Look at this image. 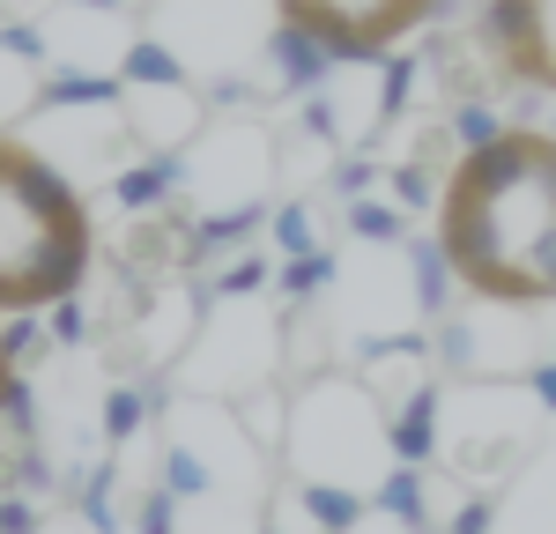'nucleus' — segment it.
Returning <instances> with one entry per match:
<instances>
[{"label": "nucleus", "mask_w": 556, "mask_h": 534, "mask_svg": "<svg viewBox=\"0 0 556 534\" xmlns=\"http://www.w3.org/2000/svg\"><path fill=\"white\" fill-rule=\"evenodd\" d=\"M438 260L482 305H556V134H475L438 193Z\"/></svg>", "instance_id": "f257e3e1"}, {"label": "nucleus", "mask_w": 556, "mask_h": 534, "mask_svg": "<svg viewBox=\"0 0 556 534\" xmlns=\"http://www.w3.org/2000/svg\"><path fill=\"white\" fill-rule=\"evenodd\" d=\"M97 223L75 178H60L30 141L0 134V319L67 305L89 282Z\"/></svg>", "instance_id": "f03ea898"}, {"label": "nucleus", "mask_w": 556, "mask_h": 534, "mask_svg": "<svg viewBox=\"0 0 556 534\" xmlns=\"http://www.w3.org/2000/svg\"><path fill=\"white\" fill-rule=\"evenodd\" d=\"M282 30L312 52H334V60H379L401 38H416L438 0H275Z\"/></svg>", "instance_id": "7ed1b4c3"}, {"label": "nucleus", "mask_w": 556, "mask_h": 534, "mask_svg": "<svg viewBox=\"0 0 556 534\" xmlns=\"http://www.w3.org/2000/svg\"><path fill=\"white\" fill-rule=\"evenodd\" d=\"M475 38L505 82L556 97V0H475Z\"/></svg>", "instance_id": "20e7f679"}, {"label": "nucleus", "mask_w": 556, "mask_h": 534, "mask_svg": "<svg viewBox=\"0 0 556 534\" xmlns=\"http://www.w3.org/2000/svg\"><path fill=\"white\" fill-rule=\"evenodd\" d=\"M15 400V342H8V319H0V416Z\"/></svg>", "instance_id": "39448f33"}]
</instances>
